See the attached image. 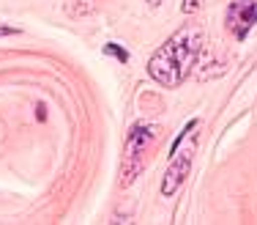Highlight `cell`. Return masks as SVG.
<instances>
[{
	"label": "cell",
	"instance_id": "6da1fadb",
	"mask_svg": "<svg viewBox=\"0 0 257 225\" xmlns=\"http://www.w3.org/2000/svg\"><path fill=\"white\" fill-rule=\"evenodd\" d=\"M205 44V33L200 25H183L173 33L148 60V74L164 88H175L192 74L200 50Z\"/></svg>",
	"mask_w": 257,
	"mask_h": 225
},
{
	"label": "cell",
	"instance_id": "7a4b0ae2",
	"mask_svg": "<svg viewBox=\"0 0 257 225\" xmlns=\"http://www.w3.org/2000/svg\"><path fill=\"white\" fill-rule=\"evenodd\" d=\"M156 126L148 124V121H140V124L132 126L126 137V151H123V168H120V187H128L137 173L143 170L145 162V151L151 148V143L156 140Z\"/></svg>",
	"mask_w": 257,
	"mask_h": 225
},
{
	"label": "cell",
	"instance_id": "3957f363",
	"mask_svg": "<svg viewBox=\"0 0 257 225\" xmlns=\"http://www.w3.org/2000/svg\"><path fill=\"white\" fill-rule=\"evenodd\" d=\"M224 22H227L232 39L243 41L249 36V30L257 25V0H232L227 6Z\"/></svg>",
	"mask_w": 257,
	"mask_h": 225
},
{
	"label": "cell",
	"instance_id": "277c9868",
	"mask_svg": "<svg viewBox=\"0 0 257 225\" xmlns=\"http://www.w3.org/2000/svg\"><path fill=\"white\" fill-rule=\"evenodd\" d=\"M192 157H194V143H189L183 151H181V145H173V148H170V168H167L164 181H162L164 195H173V192L183 184V179L189 176V168H192Z\"/></svg>",
	"mask_w": 257,
	"mask_h": 225
},
{
	"label": "cell",
	"instance_id": "5b68a950",
	"mask_svg": "<svg viewBox=\"0 0 257 225\" xmlns=\"http://www.w3.org/2000/svg\"><path fill=\"white\" fill-rule=\"evenodd\" d=\"M104 55H115V58H120V60H128V55L120 50L118 44H107V47H104Z\"/></svg>",
	"mask_w": 257,
	"mask_h": 225
},
{
	"label": "cell",
	"instance_id": "8992f818",
	"mask_svg": "<svg viewBox=\"0 0 257 225\" xmlns=\"http://www.w3.org/2000/svg\"><path fill=\"white\" fill-rule=\"evenodd\" d=\"M197 6H200V0H186V3L181 6V9H183V14H189V11H192V9H197Z\"/></svg>",
	"mask_w": 257,
	"mask_h": 225
},
{
	"label": "cell",
	"instance_id": "52a82bcc",
	"mask_svg": "<svg viewBox=\"0 0 257 225\" xmlns=\"http://www.w3.org/2000/svg\"><path fill=\"white\" fill-rule=\"evenodd\" d=\"M14 33H17L14 28H0V36H14Z\"/></svg>",
	"mask_w": 257,
	"mask_h": 225
}]
</instances>
